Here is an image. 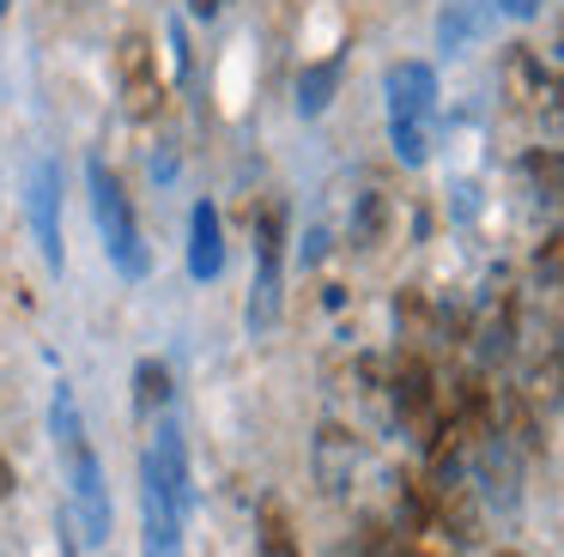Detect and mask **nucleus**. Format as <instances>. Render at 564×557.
Instances as JSON below:
<instances>
[{
	"label": "nucleus",
	"mask_w": 564,
	"mask_h": 557,
	"mask_svg": "<svg viewBox=\"0 0 564 557\" xmlns=\"http://www.w3.org/2000/svg\"><path fill=\"white\" fill-rule=\"evenodd\" d=\"M431 109H437V73H431L425 61H401V67L389 73V133H394L401 164H425Z\"/></svg>",
	"instance_id": "1"
},
{
	"label": "nucleus",
	"mask_w": 564,
	"mask_h": 557,
	"mask_svg": "<svg viewBox=\"0 0 564 557\" xmlns=\"http://www.w3.org/2000/svg\"><path fill=\"white\" fill-rule=\"evenodd\" d=\"M86 188H91V212H98V230H104V249H110L116 273L140 278L147 273V254H140V225H134V206H128V188L116 182L110 164H86Z\"/></svg>",
	"instance_id": "2"
},
{
	"label": "nucleus",
	"mask_w": 564,
	"mask_h": 557,
	"mask_svg": "<svg viewBox=\"0 0 564 557\" xmlns=\"http://www.w3.org/2000/svg\"><path fill=\"white\" fill-rule=\"evenodd\" d=\"M394 412L406 418V430L419 436V443H431L443 424L437 412V375H431V363L419 358V351H406L401 363H394Z\"/></svg>",
	"instance_id": "3"
},
{
	"label": "nucleus",
	"mask_w": 564,
	"mask_h": 557,
	"mask_svg": "<svg viewBox=\"0 0 564 557\" xmlns=\"http://www.w3.org/2000/svg\"><path fill=\"white\" fill-rule=\"evenodd\" d=\"M31 230H37L43 254H50V266H62V170L43 157V164H31Z\"/></svg>",
	"instance_id": "4"
},
{
	"label": "nucleus",
	"mask_w": 564,
	"mask_h": 557,
	"mask_svg": "<svg viewBox=\"0 0 564 557\" xmlns=\"http://www.w3.org/2000/svg\"><path fill=\"white\" fill-rule=\"evenodd\" d=\"M219 266H225L219 212H213V200H195V212H188V273H195V278H219Z\"/></svg>",
	"instance_id": "5"
},
{
	"label": "nucleus",
	"mask_w": 564,
	"mask_h": 557,
	"mask_svg": "<svg viewBox=\"0 0 564 557\" xmlns=\"http://www.w3.org/2000/svg\"><path fill=\"white\" fill-rule=\"evenodd\" d=\"M256 254H261L256 327H268V321H273V291H280V212H261V225H256Z\"/></svg>",
	"instance_id": "6"
},
{
	"label": "nucleus",
	"mask_w": 564,
	"mask_h": 557,
	"mask_svg": "<svg viewBox=\"0 0 564 557\" xmlns=\"http://www.w3.org/2000/svg\"><path fill=\"white\" fill-rule=\"evenodd\" d=\"M334 85H340V61H316V67H304V79H297V109L304 116H322L334 97Z\"/></svg>",
	"instance_id": "7"
},
{
	"label": "nucleus",
	"mask_w": 564,
	"mask_h": 557,
	"mask_svg": "<svg viewBox=\"0 0 564 557\" xmlns=\"http://www.w3.org/2000/svg\"><path fill=\"white\" fill-rule=\"evenodd\" d=\"M261 557H297L292 521H285L280 503H261Z\"/></svg>",
	"instance_id": "8"
},
{
	"label": "nucleus",
	"mask_w": 564,
	"mask_h": 557,
	"mask_svg": "<svg viewBox=\"0 0 564 557\" xmlns=\"http://www.w3.org/2000/svg\"><path fill=\"white\" fill-rule=\"evenodd\" d=\"M164 400H171V370H164L159 358H147V363L134 370V406H140V412H159Z\"/></svg>",
	"instance_id": "9"
},
{
	"label": "nucleus",
	"mask_w": 564,
	"mask_h": 557,
	"mask_svg": "<svg viewBox=\"0 0 564 557\" xmlns=\"http://www.w3.org/2000/svg\"><path fill=\"white\" fill-rule=\"evenodd\" d=\"M358 545H365V557H425L406 533L382 527V521H365V539H358Z\"/></svg>",
	"instance_id": "10"
},
{
	"label": "nucleus",
	"mask_w": 564,
	"mask_h": 557,
	"mask_svg": "<svg viewBox=\"0 0 564 557\" xmlns=\"http://www.w3.org/2000/svg\"><path fill=\"white\" fill-rule=\"evenodd\" d=\"M503 79H510V97H516V103H534V97H540V67H534V55H528V48H516V55H510Z\"/></svg>",
	"instance_id": "11"
},
{
	"label": "nucleus",
	"mask_w": 564,
	"mask_h": 557,
	"mask_svg": "<svg viewBox=\"0 0 564 557\" xmlns=\"http://www.w3.org/2000/svg\"><path fill=\"white\" fill-rule=\"evenodd\" d=\"M128 116H152V109H159V79H152V67H140V73H128Z\"/></svg>",
	"instance_id": "12"
},
{
	"label": "nucleus",
	"mask_w": 564,
	"mask_h": 557,
	"mask_svg": "<svg viewBox=\"0 0 564 557\" xmlns=\"http://www.w3.org/2000/svg\"><path fill=\"white\" fill-rule=\"evenodd\" d=\"M382 218H389V206H382V194H365V200H358V230H352V237L365 242V249L382 237Z\"/></svg>",
	"instance_id": "13"
},
{
	"label": "nucleus",
	"mask_w": 564,
	"mask_h": 557,
	"mask_svg": "<svg viewBox=\"0 0 564 557\" xmlns=\"http://www.w3.org/2000/svg\"><path fill=\"white\" fill-rule=\"evenodd\" d=\"M394 315H401L406 339H425V321H431V309H425V297H419V291H401V303H394Z\"/></svg>",
	"instance_id": "14"
},
{
	"label": "nucleus",
	"mask_w": 564,
	"mask_h": 557,
	"mask_svg": "<svg viewBox=\"0 0 564 557\" xmlns=\"http://www.w3.org/2000/svg\"><path fill=\"white\" fill-rule=\"evenodd\" d=\"M534 266H540V278H558V285H564V230H558V237H546V242H540Z\"/></svg>",
	"instance_id": "15"
},
{
	"label": "nucleus",
	"mask_w": 564,
	"mask_h": 557,
	"mask_svg": "<svg viewBox=\"0 0 564 557\" xmlns=\"http://www.w3.org/2000/svg\"><path fill=\"white\" fill-rule=\"evenodd\" d=\"M19 491V479H13V460L0 455V496H13Z\"/></svg>",
	"instance_id": "16"
},
{
	"label": "nucleus",
	"mask_w": 564,
	"mask_h": 557,
	"mask_svg": "<svg viewBox=\"0 0 564 557\" xmlns=\"http://www.w3.org/2000/svg\"><path fill=\"white\" fill-rule=\"evenodd\" d=\"M498 7H503V12H510V19H528V12H534V7H540V0H498Z\"/></svg>",
	"instance_id": "17"
},
{
	"label": "nucleus",
	"mask_w": 564,
	"mask_h": 557,
	"mask_svg": "<svg viewBox=\"0 0 564 557\" xmlns=\"http://www.w3.org/2000/svg\"><path fill=\"white\" fill-rule=\"evenodd\" d=\"M219 7H225V0H188V12H195V19H213Z\"/></svg>",
	"instance_id": "18"
},
{
	"label": "nucleus",
	"mask_w": 564,
	"mask_h": 557,
	"mask_svg": "<svg viewBox=\"0 0 564 557\" xmlns=\"http://www.w3.org/2000/svg\"><path fill=\"white\" fill-rule=\"evenodd\" d=\"M498 557H522V551H498Z\"/></svg>",
	"instance_id": "19"
},
{
	"label": "nucleus",
	"mask_w": 564,
	"mask_h": 557,
	"mask_svg": "<svg viewBox=\"0 0 564 557\" xmlns=\"http://www.w3.org/2000/svg\"><path fill=\"white\" fill-rule=\"evenodd\" d=\"M558 97H564V85H558Z\"/></svg>",
	"instance_id": "20"
},
{
	"label": "nucleus",
	"mask_w": 564,
	"mask_h": 557,
	"mask_svg": "<svg viewBox=\"0 0 564 557\" xmlns=\"http://www.w3.org/2000/svg\"><path fill=\"white\" fill-rule=\"evenodd\" d=\"M0 7H7V0H0Z\"/></svg>",
	"instance_id": "21"
}]
</instances>
